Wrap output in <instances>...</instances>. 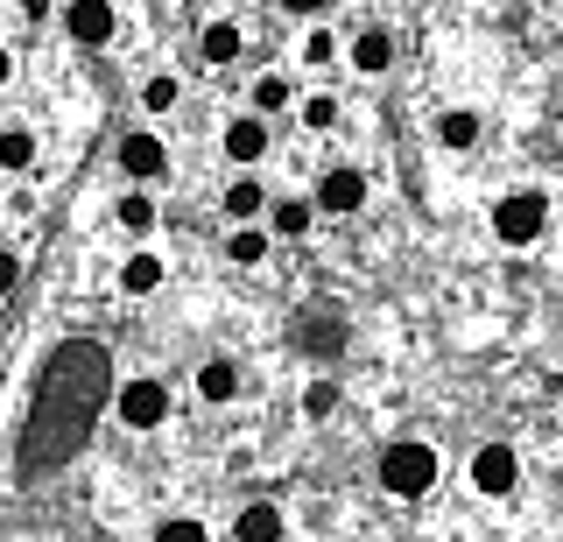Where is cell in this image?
Masks as SVG:
<instances>
[{"mask_svg": "<svg viewBox=\"0 0 563 542\" xmlns=\"http://www.w3.org/2000/svg\"><path fill=\"white\" fill-rule=\"evenodd\" d=\"M106 409H113V353L99 339H64L35 374L29 423H22V444H14V479L35 486L49 472H64L92 444V423Z\"/></svg>", "mask_w": 563, "mask_h": 542, "instance_id": "1", "label": "cell"}, {"mask_svg": "<svg viewBox=\"0 0 563 542\" xmlns=\"http://www.w3.org/2000/svg\"><path fill=\"white\" fill-rule=\"evenodd\" d=\"M380 486H387L395 500L430 494V486H437V451H430V444H416V436L387 444V451H380Z\"/></svg>", "mask_w": 563, "mask_h": 542, "instance_id": "2", "label": "cell"}, {"mask_svg": "<svg viewBox=\"0 0 563 542\" xmlns=\"http://www.w3.org/2000/svg\"><path fill=\"white\" fill-rule=\"evenodd\" d=\"M493 233H500L507 247H536V240L550 233V198H542V190H507V198L493 204Z\"/></svg>", "mask_w": 563, "mask_h": 542, "instance_id": "3", "label": "cell"}, {"mask_svg": "<svg viewBox=\"0 0 563 542\" xmlns=\"http://www.w3.org/2000/svg\"><path fill=\"white\" fill-rule=\"evenodd\" d=\"M113 416L128 430H163L169 423V388H163V380H120V388H113Z\"/></svg>", "mask_w": 563, "mask_h": 542, "instance_id": "4", "label": "cell"}, {"mask_svg": "<svg viewBox=\"0 0 563 542\" xmlns=\"http://www.w3.org/2000/svg\"><path fill=\"white\" fill-rule=\"evenodd\" d=\"M515 479H521V458H515V444H479L472 451V486L479 494H515Z\"/></svg>", "mask_w": 563, "mask_h": 542, "instance_id": "5", "label": "cell"}, {"mask_svg": "<svg viewBox=\"0 0 563 542\" xmlns=\"http://www.w3.org/2000/svg\"><path fill=\"white\" fill-rule=\"evenodd\" d=\"M120 169H128L134 184H155V177H169V148L155 142L148 128H134V134H120Z\"/></svg>", "mask_w": 563, "mask_h": 542, "instance_id": "6", "label": "cell"}, {"mask_svg": "<svg viewBox=\"0 0 563 542\" xmlns=\"http://www.w3.org/2000/svg\"><path fill=\"white\" fill-rule=\"evenodd\" d=\"M360 204H366V177H360V169H324V177H317V212L352 219Z\"/></svg>", "mask_w": 563, "mask_h": 542, "instance_id": "7", "label": "cell"}, {"mask_svg": "<svg viewBox=\"0 0 563 542\" xmlns=\"http://www.w3.org/2000/svg\"><path fill=\"white\" fill-rule=\"evenodd\" d=\"M64 29H70V43L99 49V43H113V8H106V0H70V8H64Z\"/></svg>", "mask_w": 563, "mask_h": 542, "instance_id": "8", "label": "cell"}, {"mask_svg": "<svg viewBox=\"0 0 563 542\" xmlns=\"http://www.w3.org/2000/svg\"><path fill=\"white\" fill-rule=\"evenodd\" d=\"M296 339H303L310 360H339V353H345V318H339V310H324V324H317V310H303Z\"/></svg>", "mask_w": 563, "mask_h": 542, "instance_id": "9", "label": "cell"}, {"mask_svg": "<svg viewBox=\"0 0 563 542\" xmlns=\"http://www.w3.org/2000/svg\"><path fill=\"white\" fill-rule=\"evenodd\" d=\"M225 155H233V163H261V155H268V120L261 113L225 120Z\"/></svg>", "mask_w": 563, "mask_h": 542, "instance_id": "10", "label": "cell"}, {"mask_svg": "<svg viewBox=\"0 0 563 542\" xmlns=\"http://www.w3.org/2000/svg\"><path fill=\"white\" fill-rule=\"evenodd\" d=\"M233 535H240V542H282V507H275V500H254V507H240Z\"/></svg>", "mask_w": 563, "mask_h": 542, "instance_id": "11", "label": "cell"}, {"mask_svg": "<svg viewBox=\"0 0 563 542\" xmlns=\"http://www.w3.org/2000/svg\"><path fill=\"white\" fill-rule=\"evenodd\" d=\"M387 64H395V36H387V29H366V36H352V71H387Z\"/></svg>", "mask_w": 563, "mask_h": 542, "instance_id": "12", "label": "cell"}, {"mask_svg": "<svg viewBox=\"0 0 563 542\" xmlns=\"http://www.w3.org/2000/svg\"><path fill=\"white\" fill-rule=\"evenodd\" d=\"M120 289H128V296H155V289H163V261H155V254H128V261H120Z\"/></svg>", "mask_w": 563, "mask_h": 542, "instance_id": "13", "label": "cell"}, {"mask_svg": "<svg viewBox=\"0 0 563 542\" xmlns=\"http://www.w3.org/2000/svg\"><path fill=\"white\" fill-rule=\"evenodd\" d=\"M198 395H205V401H233V395H240V366H233V360H205V366H198Z\"/></svg>", "mask_w": 563, "mask_h": 542, "instance_id": "14", "label": "cell"}, {"mask_svg": "<svg viewBox=\"0 0 563 542\" xmlns=\"http://www.w3.org/2000/svg\"><path fill=\"white\" fill-rule=\"evenodd\" d=\"M437 142L465 155L472 142H479V113H465V107H451V113H437Z\"/></svg>", "mask_w": 563, "mask_h": 542, "instance_id": "15", "label": "cell"}, {"mask_svg": "<svg viewBox=\"0 0 563 542\" xmlns=\"http://www.w3.org/2000/svg\"><path fill=\"white\" fill-rule=\"evenodd\" d=\"M225 219H240V225L261 219V184L254 177H233V184H225Z\"/></svg>", "mask_w": 563, "mask_h": 542, "instance_id": "16", "label": "cell"}, {"mask_svg": "<svg viewBox=\"0 0 563 542\" xmlns=\"http://www.w3.org/2000/svg\"><path fill=\"white\" fill-rule=\"evenodd\" d=\"M113 219L128 225V233H155V198H148V190H128V198L113 204Z\"/></svg>", "mask_w": 563, "mask_h": 542, "instance_id": "17", "label": "cell"}, {"mask_svg": "<svg viewBox=\"0 0 563 542\" xmlns=\"http://www.w3.org/2000/svg\"><path fill=\"white\" fill-rule=\"evenodd\" d=\"M198 49H205V64H233L240 57V29L233 22H211L205 36H198Z\"/></svg>", "mask_w": 563, "mask_h": 542, "instance_id": "18", "label": "cell"}, {"mask_svg": "<svg viewBox=\"0 0 563 542\" xmlns=\"http://www.w3.org/2000/svg\"><path fill=\"white\" fill-rule=\"evenodd\" d=\"M339 380H310V388H303V416H310V423H331V416H339Z\"/></svg>", "mask_w": 563, "mask_h": 542, "instance_id": "19", "label": "cell"}, {"mask_svg": "<svg viewBox=\"0 0 563 542\" xmlns=\"http://www.w3.org/2000/svg\"><path fill=\"white\" fill-rule=\"evenodd\" d=\"M29 163H35V134L29 128H8V134H0V169H14V177H22Z\"/></svg>", "mask_w": 563, "mask_h": 542, "instance_id": "20", "label": "cell"}, {"mask_svg": "<svg viewBox=\"0 0 563 542\" xmlns=\"http://www.w3.org/2000/svg\"><path fill=\"white\" fill-rule=\"evenodd\" d=\"M225 254H233L240 268H254V261L268 254V233H261V225H246V233H233V240H225Z\"/></svg>", "mask_w": 563, "mask_h": 542, "instance_id": "21", "label": "cell"}, {"mask_svg": "<svg viewBox=\"0 0 563 542\" xmlns=\"http://www.w3.org/2000/svg\"><path fill=\"white\" fill-rule=\"evenodd\" d=\"M155 542H211V535H205V521H190V515H169L163 529H155Z\"/></svg>", "mask_w": 563, "mask_h": 542, "instance_id": "22", "label": "cell"}, {"mask_svg": "<svg viewBox=\"0 0 563 542\" xmlns=\"http://www.w3.org/2000/svg\"><path fill=\"white\" fill-rule=\"evenodd\" d=\"M275 233H310V204L303 198H282L275 204Z\"/></svg>", "mask_w": 563, "mask_h": 542, "instance_id": "23", "label": "cell"}, {"mask_svg": "<svg viewBox=\"0 0 563 542\" xmlns=\"http://www.w3.org/2000/svg\"><path fill=\"white\" fill-rule=\"evenodd\" d=\"M303 128H317V134H324V128H339V99H331V92H317L310 107H303Z\"/></svg>", "mask_w": 563, "mask_h": 542, "instance_id": "24", "label": "cell"}, {"mask_svg": "<svg viewBox=\"0 0 563 542\" xmlns=\"http://www.w3.org/2000/svg\"><path fill=\"white\" fill-rule=\"evenodd\" d=\"M275 107H289V85H282V78H261L254 85V113H275Z\"/></svg>", "mask_w": 563, "mask_h": 542, "instance_id": "25", "label": "cell"}, {"mask_svg": "<svg viewBox=\"0 0 563 542\" xmlns=\"http://www.w3.org/2000/svg\"><path fill=\"white\" fill-rule=\"evenodd\" d=\"M141 99H148V113H169L176 107V78H148V92H141Z\"/></svg>", "mask_w": 563, "mask_h": 542, "instance_id": "26", "label": "cell"}, {"mask_svg": "<svg viewBox=\"0 0 563 542\" xmlns=\"http://www.w3.org/2000/svg\"><path fill=\"white\" fill-rule=\"evenodd\" d=\"M331 57H339V43H331L324 29H310V43H303V64H331Z\"/></svg>", "mask_w": 563, "mask_h": 542, "instance_id": "27", "label": "cell"}, {"mask_svg": "<svg viewBox=\"0 0 563 542\" xmlns=\"http://www.w3.org/2000/svg\"><path fill=\"white\" fill-rule=\"evenodd\" d=\"M14 283H22V261L0 247V296H14Z\"/></svg>", "mask_w": 563, "mask_h": 542, "instance_id": "28", "label": "cell"}, {"mask_svg": "<svg viewBox=\"0 0 563 542\" xmlns=\"http://www.w3.org/2000/svg\"><path fill=\"white\" fill-rule=\"evenodd\" d=\"M282 8H289V14H317V8H324V0H282Z\"/></svg>", "mask_w": 563, "mask_h": 542, "instance_id": "29", "label": "cell"}, {"mask_svg": "<svg viewBox=\"0 0 563 542\" xmlns=\"http://www.w3.org/2000/svg\"><path fill=\"white\" fill-rule=\"evenodd\" d=\"M14 78V57H8V49H0V85H8Z\"/></svg>", "mask_w": 563, "mask_h": 542, "instance_id": "30", "label": "cell"}, {"mask_svg": "<svg viewBox=\"0 0 563 542\" xmlns=\"http://www.w3.org/2000/svg\"><path fill=\"white\" fill-rule=\"evenodd\" d=\"M22 8H29V14H43V8H49V0H22Z\"/></svg>", "mask_w": 563, "mask_h": 542, "instance_id": "31", "label": "cell"}]
</instances>
